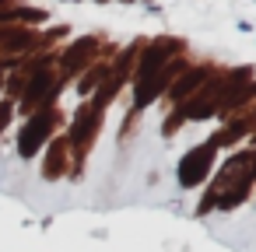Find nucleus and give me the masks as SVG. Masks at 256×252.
Wrapping results in <instances>:
<instances>
[{
    "label": "nucleus",
    "mask_w": 256,
    "mask_h": 252,
    "mask_svg": "<svg viewBox=\"0 0 256 252\" xmlns=\"http://www.w3.org/2000/svg\"><path fill=\"white\" fill-rule=\"evenodd\" d=\"M207 165H210V147H196L182 158L179 165V182L182 186H196L204 175H207Z\"/></svg>",
    "instance_id": "obj_1"
},
{
    "label": "nucleus",
    "mask_w": 256,
    "mask_h": 252,
    "mask_svg": "<svg viewBox=\"0 0 256 252\" xmlns=\"http://www.w3.org/2000/svg\"><path fill=\"white\" fill-rule=\"evenodd\" d=\"M162 60H165V56H162V49H154V53H148V56H144V74H148V70H154V67H158Z\"/></svg>",
    "instance_id": "obj_3"
},
{
    "label": "nucleus",
    "mask_w": 256,
    "mask_h": 252,
    "mask_svg": "<svg viewBox=\"0 0 256 252\" xmlns=\"http://www.w3.org/2000/svg\"><path fill=\"white\" fill-rule=\"evenodd\" d=\"M8 119H11V105H0V126H4Z\"/></svg>",
    "instance_id": "obj_4"
},
{
    "label": "nucleus",
    "mask_w": 256,
    "mask_h": 252,
    "mask_svg": "<svg viewBox=\"0 0 256 252\" xmlns=\"http://www.w3.org/2000/svg\"><path fill=\"white\" fill-rule=\"evenodd\" d=\"M50 123H53L50 116H39L36 123H28V126H25V133H22V154H25V158H32V154H36V147H39V144H42V137L50 133Z\"/></svg>",
    "instance_id": "obj_2"
}]
</instances>
